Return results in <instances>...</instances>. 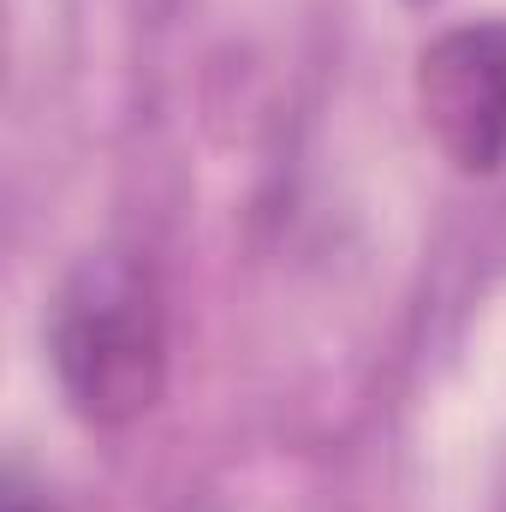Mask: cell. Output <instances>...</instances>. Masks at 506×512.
<instances>
[{
    "label": "cell",
    "instance_id": "1",
    "mask_svg": "<svg viewBox=\"0 0 506 512\" xmlns=\"http://www.w3.org/2000/svg\"><path fill=\"white\" fill-rule=\"evenodd\" d=\"M48 352L84 423H137L167 382V310L155 268L137 251H90L54 298Z\"/></svg>",
    "mask_w": 506,
    "mask_h": 512
},
{
    "label": "cell",
    "instance_id": "2",
    "mask_svg": "<svg viewBox=\"0 0 506 512\" xmlns=\"http://www.w3.org/2000/svg\"><path fill=\"white\" fill-rule=\"evenodd\" d=\"M417 114L465 173L506 161V18L441 30L417 60Z\"/></svg>",
    "mask_w": 506,
    "mask_h": 512
},
{
    "label": "cell",
    "instance_id": "3",
    "mask_svg": "<svg viewBox=\"0 0 506 512\" xmlns=\"http://www.w3.org/2000/svg\"><path fill=\"white\" fill-rule=\"evenodd\" d=\"M6 512H54V507H48V495H36L24 477H12V483H6Z\"/></svg>",
    "mask_w": 506,
    "mask_h": 512
},
{
    "label": "cell",
    "instance_id": "4",
    "mask_svg": "<svg viewBox=\"0 0 506 512\" xmlns=\"http://www.w3.org/2000/svg\"><path fill=\"white\" fill-rule=\"evenodd\" d=\"M131 6H137V12H143V18H167V12H173V6H179V0H131Z\"/></svg>",
    "mask_w": 506,
    "mask_h": 512
}]
</instances>
